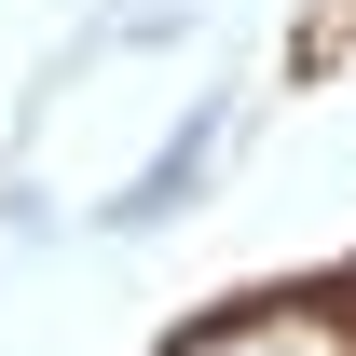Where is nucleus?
<instances>
[{
    "label": "nucleus",
    "mask_w": 356,
    "mask_h": 356,
    "mask_svg": "<svg viewBox=\"0 0 356 356\" xmlns=\"http://www.w3.org/2000/svg\"><path fill=\"white\" fill-rule=\"evenodd\" d=\"M178 356H356V329L329 302H247V315H220V329H192Z\"/></svg>",
    "instance_id": "f257e3e1"
},
{
    "label": "nucleus",
    "mask_w": 356,
    "mask_h": 356,
    "mask_svg": "<svg viewBox=\"0 0 356 356\" xmlns=\"http://www.w3.org/2000/svg\"><path fill=\"white\" fill-rule=\"evenodd\" d=\"M220 124H233V110H192V124L137 165V192L110 206V233H137V220H165V206H192V178H206V151H220Z\"/></svg>",
    "instance_id": "f03ea898"
}]
</instances>
